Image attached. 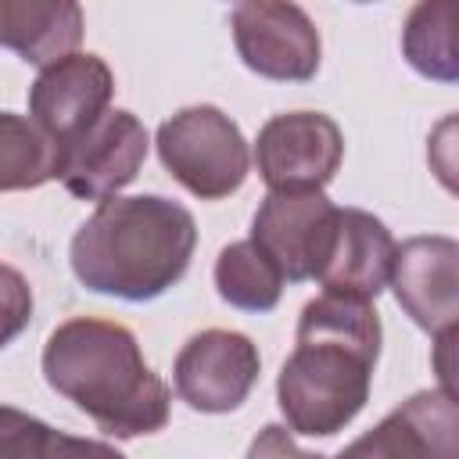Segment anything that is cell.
I'll return each mask as SVG.
<instances>
[{
  "label": "cell",
  "instance_id": "15",
  "mask_svg": "<svg viewBox=\"0 0 459 459\" xmlns=\"http://www.w3.org/2000/svg\"><path fill=\"white\" fill-rule=\"evenodd\" d=\"M455 14L459 0H416L402 25V54L405 61L434 82L452 86L459 79L455 54Z\"/></svg>",
  "mask_w": 459,
  "mask_h": 459
},
{
  "label": "cell",
  "instance_id": "4",
  "mask_svg": "<svg viewBox=\"0 0 459 459\" xmlns=\"http://www.w3.org/2000/svg\"><path fill=\"white\" fill-rule=\"evenodd\" d=\"M154 147L169 176L201 201L237 194L251 172V151L240 126L215 104L179 108L158 126Z\"/></svg>",
  "mask_w": 459,
  "mask_h": 459
},
{
  "label": "cell",
  "instance_id": "2",
  "mask_svg": "<svg viewBox=\"0 0 459 459\" xmlns=\"http://www.w3.org/2000/svg\"><path fill=\"white\" fill-rule=\"evenodd\" d=\"M43 377L104 437L129 441L169 423V384L147 366L136 333L122 323L65 319L43 344Z\"/></svg>",
  "mask_w": 459,
  "mask_h": 459
},
{
  "label": "cell",
  "instance_id": "8",
  "mask_svg": "<svg viewBox=\"0 0 459 459\" xmlns=\"http://www.w3.org/2000/svg\"><path fill=\"white\" fill-rule=\"evenodd\" d=\"M262 359L247 333L240 330H201L194 333L172 366V384L179 402L194 412H233L244 405L258 380Z\"/></svg>",
  "mask_w": 459,
  "mask_h": 459
},
{
  "label": "cell",
  "instance_id": "1",
  "mask_svg": "<svg viewBox=\"0 0 459 459\" xmlns=\"http://www.w3.org/2000/svg\"><path fill=\"white\" fill-rule=\"evenodd\" d=\"M380 316L373 301L323 290L298 316L294 351L276 377V402L287 430L333 437L369 402L380 359Z\"/></svg>",
  "mask_w": 459,
  "mask_h": 459
},
{
  "label": "cell",
  "instance_id": "20",
  "mask_svg": "<svg viewBox=\"0 0 459 459\" xmlns=\"http://www.w3.org/2000/svg\"><path fill=\"white\" fill-rule=\"evenodd\" d=\"M355 4H373V0H355Z\"/></svg>",
  "mask_w": 459,
  "mask_h": 459
},
{
  "label": "cell",
  "instance_id": "11",
  "mask_svg": "<svg viewBox=\"0 0 459 459\" xmlns=\"http://www.w3.org/2000/svg\"><path fill=\"white\" fill-rule=\"evenodd\" d=\"M387 287L420 330L430 337L452 333L459 319V244L452 237H409L394 247Z\"/></svg>",
  "mask_w": 459,
  "mask_h": 459
},
{
  "label": "cell",
  "instance_id": "14",
  "mask_svg": "<svg viewBox=\"0 0 459 459\" xmlns=\"http://www.w3.org/2000/svg\"><path fill=\"white\" fill-rule=\"evenodd\" d=\"M86 18L79 0H0V47L29 65H50L79 50Z\"/></svg>",
  "mask_w": 459,
  "mask_h": 459
},
{
  "label": "cell",
  "instance_id": "18",
  "mask_svg": "<svg viewBox=\"0 0 459 459\" xmlns=\"http://www.w3.org/2000/svg\"><path fill=\"white\" fill-rule=\"evenodd\" d=\"M86 452H97V455L115 452L118 455L115 445L65 437L50 423H43L22 409L0 405V459H54V455L65 459V455H86Z\"/></svg>",
  "mask_w": 459,
  "mask_h": 459
},
{
  "label": "cell",
  "instance_id": "7",
  "mask_svg": "<svg viewBox=\"0 0 459 459\" xmlns=\"http://www.w3.org/2000/svg\"><path fill=\"white\" fill-rule=\"evenodd\" d=\"M115 75L97 54H65L39 68L29 86V118L57 147V158L75 143L111 104Z\"/></svg>",
  "mask_w": 459,
  "mask_h": 459
},
{
  "label": "cell",
  "instance_id": "9",
  "mask_svg": "<svg viewBox=\"0 0 459 459\" xmlns=\"http://www.w3.org/2000/svg\"><path fill=\"white\" fill-rule=\"evenodd\" d=\"M147 129L126 108H108L75 143L57 158V179L82 201L115 197L136 179L147 158Z\"/></svg>",
  "mask_w": 459,
  "mask_h": 459
},
{
  "label": "cell",
  "instance_id": "13",
  "mask_svg": "<svg viewBox=\"0 0 459 459\" xmlns=\"http://www.w3.org/2000/svg\"><path fill=\"white\" fill-rule=\"evenodd\" d=\"M455 391H420L402 402L373 434L348 445L351 455H455Z\"/></svg>",
  "mask_w": 459,
  "mask_h": 459
},
{
  "label": "cell",
  "instance_id": "17",
  "mask_svg": "<svg viewBox=\"0 0 459 459\" xmlns=\"http://www.w3.org/2000/svg\"><path fill=\"white\" fill-rule=\"evenodd\" d=\"M57 179V147L25 115L0 111V194Z\"/></svg>",
  "mask_w": 459,
  "mask_h": 459
},
{
  "label": "cell",
  "instance_id": "19",
  "mask_svg": "<svg viewBox=\"0 0 459 459\" xmlns=\"http://www.w3.org/2000/svg\"><path fill=\"white\" fill-rule=\"evenodd\" d=\"M29 319H32V287L14 265L0 262V348H7L29 326Z\"/></svg>",
  "mask_w": 459,
  "mask_h": 459
},
{
  "label": "cell",
  "instance_id": "16",
  "mask_svg": "<svg viewBox=\"0 0 459 459\" xmlns=\"http://www.w3.org/2000/svg\"><path fill=\"white\" fill-rule=\"evenodd\" d=\"M215 290L240 312H269L283 294V273L251 237L233 240L215 258Z\"/></svg>",
  "mask_w": 459,
  "mask_h": 459
},
{
  "label": "cell",
  "instance_id": "6",
  "mask_svg": "<svg viewBox=\"0 0 459 459\" xmlns=\"http://www.w3.org/2000/svg\"><path fill=\"white\" fill-rule=\"evenodd\" d=\"M344 158V133L323 111L273 115L255 140V165L269 190H323Z\"/></svg>",
  "mask_w": 459,
  "mask_h": 459
},
{
  "label": "cell",
  "instance_id": "3",
  "mask_svg": "<svg viewBox=\"0 0 459 459\" xmlns=\"http://www.w3.org/2000/svg\"><path fill=\"white\" fill-rule=\"evenodd\" d=\"M197 247L194 215L161 194L104 197L75 230L68 262L75 280L108 298L154 301L183 280Z\"/></svg>",
  "mask_w": 459,
  "mask_h": 459
},
{
  "label": "cell",
  "instance_id": "12",
  "mask_svg": "<svg viewBox=\"0 0 459 459\" xmlns=\"http://www.w3.org/2000/svg\"><path fill=\"white\" fill-rule=\"evenodd\" d=\"M394 247L398 244L391 230L377 215L362 208H337L333 237L316 269V280L323 290L373 301L387 287Z\"/></svg>",
  "mask_w": 459,
  "mask_h": 459
},
{
  "label": "cell",
  "instance_id": "5",
  "mask_svg": "<svg viewBox=\"0 0 459 459\" xmlns=\"http://www.w3.org/2000/svg\"><path fill=\"white\" fill-rule=\"evenodd\" d=\"M230 25L233 47L255 75L273 82H308L319 72V29L301 4L240 0Z\"/></svg>",
  "mask_w": 459,
  "mask_h": 459
},
{
  "label": "cell",
  "instance_id": "10",
  "mask_svg": "<svg viewBox=\"0 0 459 459\" xmlns=\"http://www.w3.org/2000/svg\"><path fill=\"white\" fill-rule=\"evenodd\" d=\"M337 204L323 190H269L251 219V240L280 265L283 280H316L333 237Z\"/></svg>",
  "mask_w": 459,
  "mask_h": 459
}]
</instances>
